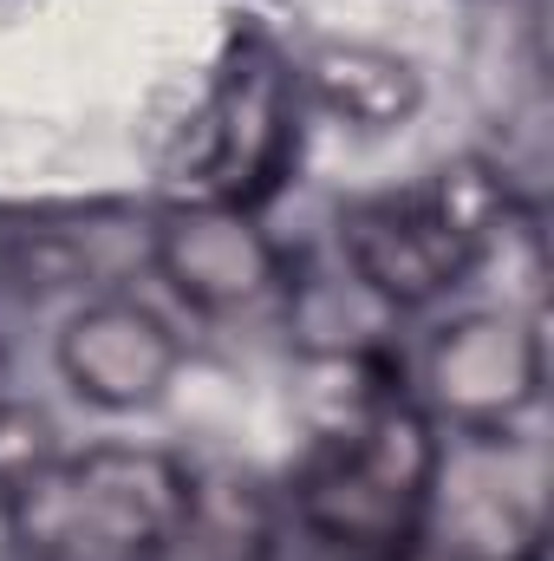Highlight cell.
<instances>
[{
    "mask_svg": "<svg viewBox=\"0 0 554 561\" xmlns=\"http://www.w3.org/2000/svg\"><path fill=\"white\" fill-rule=\"evenodd\" d=\"M300 79L320 92L326 112H339L346 125H366V131L405 118V112L417 105L412 66L392 59V53H372V46H326V53L307 59Z\"/></svg>",
    "mask_w": 554,
    "mask_h": 561,
    "instance_id": "ba28073f",
    "label": "cell"
},
{
    "mask_svg": "<svg viewBox=\"0 0 554 561\" xmlns=\"http://www.w3.org/2000/svg\"><path fill=\"white\" fill-rule=\"evenodd\" d=\"M443 437L405 392L359 405L293 477V529L333 561H405L437 510Z\"/></svg>",
    "mask_w": 554,
    "mask_h": 561,
    "instance_id": "7a4b0ae2",
    "label": "cell"
},
{
    "mask_svg": "<svg viewBox=\"0 0 554 561\" xmlns=\"http://www.w3.org/2000/svg\"><path fill=\"white\" fill-rule=\"evenodd\" d=\"M503 216H509L503 183L483 163H457L424 183L346 203L339 262L359 294H372L392 313H412V307L457 294L476 275Z\"/></svg>",
    "mask_w": 554,
    "mask_h": 561,
    "instance_id": "3957f363",
    "label": "cell"
},
{
    "mask_svg": "<svg viewBox=\"0 0 554 561\" xmlns=\"http://www.w3.org/2000/svg\"><path fill=\"white\" fill-rule=\"evenodd\" d=\"M0 516L20 561H170L196 516V483L163 450L92 444L26 463Z\"/></svg>",
    "mask_w": 554,
    "mask_h": 561,
    "instance_id": "6da1fadb",
    "label": "cell"
},
{
    "mask_svg": "<svg viewBox=\"0 0 554 561\" xmlns=\"http://www.w3.org/2000/svg\"><path fill=\"white\" fill-rule=\"evenodd\" d=\"M424 419L457 437H503L542 392V333L516 313H463L424 353Z\"/></svg>",
    "mask_w": 554,
    "mask_h": 561,
    "instance_id": "5b68a950",
    "label": "cell"
},
{
    "mask_svg": "<svg viewBox=\"0 0 554 561\" xmlns=\"http://www.w3.org/2000/svg\"><path fill=\"white\" fill-rule=\"evenodd\" d=\"M150 268L196 313H242L280 287V242L255 222V209L229 203H176L150 222Z\"/></svg>",
    "mask_w": 554,
    "mask_h": 561,
    "instance_id": "52a82bcc",
    "label": "cell"
},
{
    "mask_svg": "<svg viewBox=\"0 0 554 561\" xmlns=\"http://www.w3.org/2000/svg\"><path fill=\"white\" fill-rule=\"evenodd\" d=\"M300 157V72L268 39H242L216 92L196 118V150H189V196L196 203H229L255 209L287 183Z\"/></svg>",
    "mask_w": 554,
    "mask_h": 561,
    "instance_id": "277c9868",
    "label": "cell"
},
{
    "mask_svg": "<svg viewBox=\"0 0 554 561\" xmlns=\"http://www.w3.org/2000/svg\"><path fill=\"white\" fill-rule=\"evenodd\" d=\"M53 366L66 379V392L92 412H150L176 373H183V340L176 327L150 307V300H131V294H99L85 300L59 340H53Z\"/></svg>",
    "mask_w": 554,
    "mask_h": 561,
    "instance_id": "8992f818",
    "label": "cell"
}]
</instances>
